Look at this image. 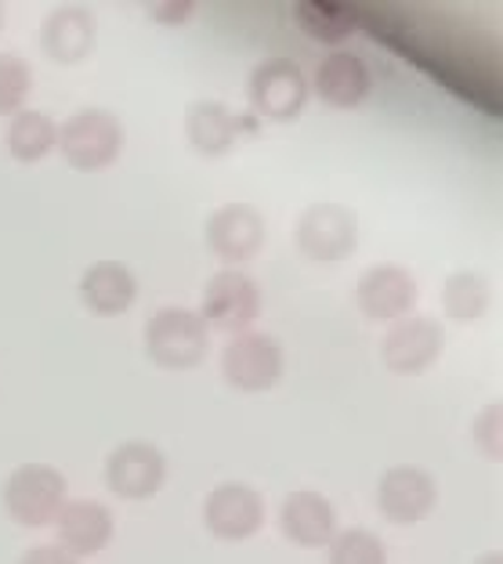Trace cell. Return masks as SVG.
<instances>
[{
    "mask_svg": "<svg viewBox=\"0 0 503 564\" xmlns=\"http://www.w3.org/2000/svg\"><path fill=\"white\" fill-rule=\"evenodd\" d=\"M352 11L358 33L373 36L381 47L403 55L409 66L424 69L435 84H442V91L482 109L485 117H500V69L493 47L424 11L392 4H363Z\"/></svg>",
    "mask_w": 503,
    "mask_h": 564,
    "instance_id": "obj_1",
    "label": "cell"
},
{
    "mask_svg": "<svg viewBox=\"0 0 503 564\" xmlns=\"http://www.w3.org/2000/svg\"><path fill=\"white\" fill-rule=\"evenodd\" d=\"M141 344H146L149 362H157L160 369H196L211 348V329H206L200 312L167 304L146 318Z\"/></svg>",
    "mask_w": 503,
    "mask_h": 564,
    "instance_id": "obj_2",
    "label": "cell"
},
{
    "mask_svg": "<svg viewBox=\"0 0 503 564\" xmlns=\"http://www.w3.org/2000/svg\"><path fill=\"white\" fill-rule=\"evenodd\" d=\"M0 503L22 529H44V524H55L66 503V478L47 464H22L0 485Z\"/></svg>",
    "mask_w": 503,
    "mask_h": 564,
    "instance_id": "obj_3",
    "label": "cell"
},
{
    "mask_svg": "<svg viewBox=\"0 0 503 564\" xmlns=\"http://www.w3.org/2000/svg\"><path fill=\"white\" fill-rule=\"evenodd\" d=\"M55 149L73 171H106L124 149V127L116 120V112L84 106L58 127Z\"/></svg>",
    "mask_w": 503,
    "mask_h": 564,
    "instance_id": "obj_4",
    "label": "cell"
},
{
    "mask_svg": "<svg viewBox=\"0 0 503 564\" xmlns=\"http://www.w3.org/2000/svg\"><path fill=\"white\" fill-rule=\"evenodd\" d=\"M282 369H287V355H282V344L272 333H236L222 348V377L228 388L243 394L272 391L282 380Z\"/></svg>",
    "mask_w": 503,
    "mask_h": 564,
    "instance_id": "obj_5",
    "label": "cell"
},
{
    "mask_svg": "<svg viewBox=\"0 0 503 564\" xmlns=\"http://www.w3.org/2000/svg\"><path fill=\"white\" fill-rule=\"evenodd\" d=\"M257 315H261V286L254 275H247L243 268H222L206 279L200 307L206 329H222L236 337V333H247L254 326Z\"/></svg>",
    "mask_w": 503,
    "mask_h": 564,
    "instance_id": "obj_6",
    "label": "cell"
},
{
    "mask_svg": "<svg viewBox=\"0 0 503 564\" xmlns=\"http://www.w3.org/2000/svg\"><path fill=\"white\" fill-rule=\"evenodd\" d=\"M308 98H312V87H308V76L298 62L268 58L261 66H254L250 106L257 112V120H268V123L298 120L308 106Z\"/></svg>",
    "mask_w": 503,
    "mask_h": 564,
    "instance_id": "obj_7",
    "label": "cell"
},
{
    "mask_svg": "<svg viewBox=\"0 0 503 564\" xmlns=\"http://www.w3.org/2000/svg\"><path fill=\"white\" fill-rule=\"evenodd\" d=\"M293 242L312 264H341L358 247V221L338 203H312L293 225Z\"/></svg>",
    "mask_w": 503,
    "mask_h": 564,
    "instance_id": "obj_8",
    "label": "cell"
},
{
    "mask_svg": "<svg viewBox=\"0 0 503 564\" xmlns=\"http://www.w3.org/2000/svg\"><path fill=\"white\" fill-rule=\"evenodd\" d=\"M203 524L214 540L243 543L261 532L265 524V499L254 485L243 481H222L214 485L203 499Z\"/></svg>",
    "mask_w": 503,
    "mask_h": 564,
    "instance_id": "obj_9",
    "label": "cell"
},
{
    "mask_svg": "<svg viewBox=\"0 0 503 564\" xmlns=\"http://www.w3.org/2000/svg\"><path fill=\"white\" fill-rule=\"evenodd\" d=\"M167 481V456L149 442H124L106 456V485L116 499L141 503L152 499Z\"/></svg>",
    "mask_w": 503,
    "mask_h": 564,
    "instance_id": "obj_10",
    "label": "cell"
},
{
    "mask_svg": "<svg viewBox=\"0 0 503 564\" xmlns=\"http://www.w3.org/2000/svg\"><path fill=\"white\" fill-rule=\"evenodd\" d=\"M442 355V326L428 315H406L384 333L381 340V362L398 377L424 373Z\"/></svg>",
    "mask_w": 503,
    "mask_h": 564,
    "instance_id": "obj_11",
    "label": "cell"
},
{
    "mask_svg": "<svg viewBox=\"0 0 503 564\" xmlns=\"http://www.w3.org/2000/svg\"><path fill=\"white\" fill-rule=\"evenodd\" d=\"M203 239L206 250L214 253L217 261H225L228 268L247 264L265 242V221L254 207H243V203H228V207H217L203 225Z\"/></svg>",
    "mask_w": 503,
    "mask_h": 564,
    "instance_id": "obj_12",
    "label": "cell"
},
{
    "mask_svg": "<svg viewBox=\"0 0 503 564\" xmlns=\"http://www.w3.org/2000/svg\"><path fill=\"white\" fill-rule=\"evenodd\" d=\"M420 290H417V279H413L406 268L398 264H377L358 279L355 286V304L370 323H384V326H395L398 318H406L417 304Z\"/></svg>",
    "mask_w": 503,
    "mask_h": 564,
    "instance_id": "obj_13",
    "label": "cell"
},
{
    "mask_svg": "<svg viewBox=\"0 0 503 564\" xmlns=\"http://www.w3.org/2000/svg\"><path fill=\"white\" fill-rule=\"evenodd\" d=\"M438 485L424 467H392L377 481V510L392 524H417L435 510Z\"/></svg>",
    "mask_w": 503,
    "mask_h": 564,
    "instance_id": "obj_14",
    "label": "cell"
},
{
    "mask_svg": "<svg viewBox=\"0 0 503 564\" xmlns=\"http://www.w3.org/2000/svg\"><path fill=\"white\" fill-rule=\"evenodd\" d=\"M185 134L200 156H225L243 138L257 134V120L243 117L225 101H196L185 117Z\"/></svg>",
    "mask_w": 503,
    "mask_h": 564,
    "instance_id": "obj_15",
    "label": "cell"
},
{
    "mask_svg": "<svg viewBox=\"0 0 503 564\" xmlns=\"http://www.w3.org/2000/svg\"><path fill=\"white\" fill-rule=\"evenodd\" d=\"M113 529H116L113 510L106 503H98V499H69V503H62L55 518L58 546L76 561L101 554L113 540Z\"/></svg>",
    "mask_w": 503,
    "mask_h": 564,
    "instance_id": "obj_16",
    "label": "cell"
},
{
    "mask_svg": "<svg viewBox=\"0 0 503 564\" xmlns=\"http://www.w3.org/2000/svg\"><path fill=\"white\" fill-rule=\"evenodd\" d=\"M308 87L333 109H355L373 91V73L355 51H330L315 66V76Z\"/></svg>",
    "mask_w": 503,
    "mask_h": 564,
    "instance_id": "obj_17",
    "label": "cell"
},
{
    "mask_svg": "<svg viewBox=\"0 0 503 564\" xmlns=\"http://www.w3.org/2000/svg\"><path fill=\"white\" fill-rule=\"evenodd\" d=\"M279 529L293 546H327L338 535V507L315 489H298L282 499Z\"/></svg>",
    "mask_w": 503,
    "mask_h": 564,
    "instance_id": "obj_18",
    "label": "cell"
},
{
    "mask_svg": "<svg viewBox=\"0 0 503 564\" xmlns=\"http://www.w3.org/2000/svg\"><path fill=\"white\" fill-rule=\"evenodd\" d=\"M76 293H81V304L92 315L113 318V315H124V312H131V307H135L138 279H135V272L127 264L98 261L81 275V286H76Z\"/></svg>",
    "mask_w": 503,
    "mask_h": 564,
    "instance_id": "obj_19",
    "label": "cell"
},
{
    "mask_svg": "<svg viewBox=\"0 0 503 564\" xmlns=\"http://www.w3.org/2000/svg\"><path fill=\"white\" fill-rule=\"evenodd\" d=\"M41 44L58 66H76L92 55L95 47V19L92 11L81 8V4H66V8H55L44 22V33H41Z\"/></svg>",
    "mask_w": 503,
    "mask_h": 564,
    "instance_id": "obj_20",
    "label": "cell"
},
{
    "mask_svg": "<svg viewBox=\"0 0 503 564\" xmlns=\"http://www.w3.org/2000/svg\"><path fill=\"white\" fill-rule=\"evenodd\" d=\"M58 123L44 109H19L4 127V149L19 163H41L55 152Z\"/></svg>",
    "mask_w": 503,
    "mask_h": 564,
    "instance_id": "obj_21",
    "label": "cell"
},
{
    "mask_svg": "<svg viewBox=\"0 0 503 564\" xmlns=\"http://www.w3.org/2000/svg\"><path fill=\"white\" fill-rule=\"evenodd\" d=\"M293 22L315 44H344L358 33L352 4H338V0H301L293 4Z\"/></svg>",
    "mask_w": 503,
    "mask_h": 564,
    "instance_id": "obj_22",
    "label": "cell"
},
{
    "mask_svg": "<svg viewBox=\"0 0 503 564\" xmlns=\"http://www.w3.org/2000/svg\"><path fill=\"white\" fill-rule=\"evenodd\" d=\"M442 307L446 315L460 326L479 323L489 307V279L479 272H457L446 279L442 286Z\"/></svg>",
    "mask_w": 503,
    "mask_h": 564,
    "instance_id": "obj_23",
    "label": "cell"
},
{
    "mask_svg": "<svg viewBox=\"0 0 503 564\" xmlns=\"http://www.w3.org/2000/svg\"><path fill=\"white\" fill-rule=\"evenodd\" d=\"M327 546V564H388V546L370 529H344Z\"/></svg>",
    "mask_w": 503,
    "mask_h": 564,
    "instance_id": "obj_24",
    "label": "cell"
},
{
    "mask_svg": "<svg viewBox=\"0 0 503 564\" xmlns=\"http://www.w3.org/2000/svg\"><path fill=\"white\" fill-rule=\"evenodd\" d=\"M33 91V69L22 55H0V117H15Z\"/></svg>",
    "mask_w": 503,
    "mask_h": 564,
    "instance_id": "obj_25",
    "label": "cell"
},
{
    "mask_svg": "<svg viewBox=\"0 0 503 564\" xmlns=\"http://www.w3.org/2000/svg\"><path fill=\"white\" fill-rule=\"evenodd\" d=\"M471 434H474V445L482 448L489 459H500L503 456V420H500V402H489L479 416L471 423Z\"/></svg>",
    "mask_w": 503,
    "mask_h": 564,
    "instance_id": "obj_26",
    "label": "cell"
},
{
    "mask_svg": "<svg viewBox=\"0 0 503 564\" xmlns=\"http://www.w3.org/2000/svg\"><path fill=\"white\" fill-rule=\"evenodd\" d=\"M19 564H81V561L69 557L58 543H41V546H30V550H25Z\"/></svg>",
    "mask_w": 503,
    "mask_h": 564,
    "instance_id": "obj_27",
    "label": "cell"
},
{
    "mask_svg": "<svg viewBox=\"0 0 503 564\" xmlns=\"http://www.w3.org/2000/svg\"><path fill=\"white\" fill-rule=\"evenodd\" d=\"M192 15H196V8H192V4H157V8H149V19L167 22V25L189 22Z\"/></svg>",
    "mask_w": 503,
    "mask_h": 564,
    "instance_id": "obj_28",
    "label": "cell"
},
{
    "mask_svg": "<svg viewBox=\"0 0 503 564\" xmlns=\"http://www.w3.org/2000/svg\"><path fill=\"white\" fill-rule=\"evenodd\" d=\"M474 564H503V557L500 554H485V557H479Z\"/></svg>",
    "mask_w": 503,
    "mask_h": 564,
    "instance_id": "obj_29",
    "label": "cell"
},
{
    "mask_svg": "<svg viewBox=\"0 0 503 564\" xmlns=\"http://www.w3.org/2000/svg\"><path fill=\"white\" fill-rule=\"evenodd\" d=\"M0 22H4V8H0Z\"/></svg>",
    "mask_w": 503,
    "mask_h": 564,
    "instance_id": "obj_30",
    "label": "cell"
}]
</instances>
